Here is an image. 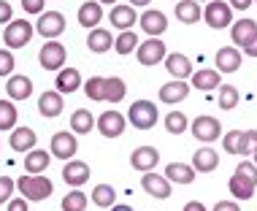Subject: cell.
<instances>
[{
  "mask_svg": "<svg viewBox=\"0 0 257 211\" xmlns=\"http://www.w3.org/2000/svg\"><path fill=\"white\" fill-rule=\"evenodd\" d=\"M127 119L136 130H152L157 125V106L152 100H136L127 111Z\"/></svg>",
  "mask_w": 257,
  "mask_h": 211,
  "instance_id": "5",
  "label": "cell"
},
{
  "mask_svg": "<svg viewBox=\"0 0 257 211\" xmlns=\"http://www.w3.org/2000/svg\"><path fill=\"white\" fill-rule=\"evenodd\" d=\"M127 95V87L119 76H106V100L108 103H122Z\"/></svg>",
  "mask_w": 257,
  "mask_h": 211,
  "instance_id": "36",
  "label": "cell"
},
{
  "mask_svg": "<svg viewBox=\"0 0 257 211\" xmlns=\"http://www.w3.org/2000/svg\"><path fill=\"white\" fill-rule=\"evenodd\" d=\"M192 136H195L198 141H203V144H211V141H217L222 136V125L217 117H195L192 119Z\"/></svg>",
  "mask_w": 257,
  "mask_h": 211,
  "instance_id": "9",
  "label": "cell"
},
{
  "mask_svg": "<svg viewBox=\"0 0 257 211\" xmlns=\"http://www.w3.org/2000/svg\"><path fill=\"white\" fill-rule=\"evenodd\" d=\"M49 163H52V154L46 149H30L25 154V171L27 173H46Z\"/></svg>",
  "mask_w": 257,
  "mask_h": 211,
  "instance_id": "30",
  "label": "cell"
},
{
  "mask_svg": "<svg viewBox=\"0 0 257 211\" xmlns=\"http://www.w3.org/2000/svg\"><path fill=\"white\" fill-rule=\"evenodd\" d=\"M165 179L171 184H192L195 181V168L187 163H168L165 165Z\"/></svg>",
  "mask_w": 257,
  "mask_h": 211,
  "instance_id": "26",
  "label": "cell"
},
{
  "mask_svg": "<svg viewBox=\"0 0 257 211\" xmlns=\"http://www.w3.org/2000/svg\"><path fill=\"white\" fill-rule=\"evenodd\" d=\"M9 144H11V149H14V152H22V154H25V152L36 149L38 136H36V130H33V128H14V130H11Z\"/></svg>",
  "mask_w": 257,
  "mask_h": 211,
  "instance_id": "21",
  "label": "cell"
},
{
  "mask_svg": "<svg viewBox=\"0 0 257 211\" xmlns=\"http://www.w3.org/2000/svg\"><path fill=\"white\" fill-rule=\"evenodd\" d=\"M141 187H144V192L152 195V198H157V200L171 198V181L165 179L163 173H152V171H147V173L141 176Z\"/></svg>",
  "mask_w": 257,
  "mask_h": 211,
  "instance_id": "12",
  "label": "cell"
},
{
  "mask_svg": "<svg viewBox=\"0 0 257 211\" xmlns=\"http://www.w3.org/2000/svg\"><path fill=\"white\" fill-rule=\"evenodd\" d=\"M160 163V152L155 146H138V149L130 154V165L136 168V171L147 173V171H155V165Z\"/></svg>",
  "mask_w": 257,
  "mask_h": 211,
  "instance_id": "16",
  "label": "cell"
},
{
  "mask_svg": "<svg viewBox=\"0 0 257 211\" xmlns=\"http://www.w3.org/2000/svg\"><path fill=\"white\" fill-rule=\"evenodd\" d=\"M190 89H192V87H190L184 79H173V81H168V84H163V87H160V100L168 103V106H176V103L187 100Z\"/></svg>",
  "mask_w": 257,
  "mask_h": 211,
  "instance_id": "14",
  "label": "cell"
},
{
  "mask_svg": "<svg viewBox=\"0 0 257 211\" xmlns=\"http://www.w3.org/2000/svg\"><path fill=\"white\" fill-rule=\"evenodd\" d=\"M14 189H17V181H14L11 176H0V206L11 200Z\"/></svg>",
  "mask_w": 257,
  "mask_h": 211,
  "instance_id": "42",
  "label": "cell"
},
{
  "mask_svg": "<svg viewBox=\"0 0 257 211\" xmlns=\"http://www.w3.org/2000/svg\"><path fill=\"white\" fill-rule=\"evenodd\" d=\"M190 81H192L190 87H195V89H203V92H208V89H217V87H219V70H214V68L192 70Z\"/></svg>",
  "mask_w": 257,
  "mask_h": 211,
  "instance_id": "28",
  "label": "cell"
},
{
  "mask_svg": "<svg viewBox=\"0 0 257 211\" xmlns=\"http://www.w3.org/2000/svg\"><path fill=\"white\" fill-rule=\"evenodd\" d=\"M65 60H68V52L57 38L46 41V44L41 46V52H38V62H41L44 70H60L62 65H65Z\"/></svg>",
  "mask_w": 257,
  "mask_h": 211,
  "instance_id": "6",
  "label": "cell"
},
{
  "mask_svg": "<svg viewBox=\"0 0 257 211\" xmlns=\"http://www.w3.org/2000/svg\"><path fill=\"white\" fill-rule=\"evenodd\" d=\"M84 95L92 103H103L106 100V76H89L84 84Z\"/></svg>",
  "mask_w": 257,
  "mask_h": 211,
  "instance_id": "34",
  "label": "cell"
},
{
  "mask_svg": "<svg viewBox=\"0 0 257 211\" xmlns=\"http://www.w3.org/2000/svg\"><path fill=\"white\" fill-rule=\"evenodd\" d=\"M152 0H130V6H133V9H138V6H149Z\"/></svg>",
  "mask_w": 257,
  "mask_h": 211,
  "instance_id": "53",
  "label": "cell"
},
{
  "mask_svg": "<svg viewBox=\"0 0 257 211\" xmlns=\"http://www.w3.org/2000/svg\"><path fill=\"white\" fill-rule=\"evenodd\" d=\"M6 92H9L11 100H27V97L33 95V81L27 79V76H9Z\"/></svg>",
  "mask_w": 257,
  "mask_h": 211,
  "instance_id": "29",
  "label": "cell"
},
{
  "mask_svg": "<svg viewBox=\"0 0 257 211\" xmlns=\"http://www.w3.org/2000/svg\"><path fill=\"white\" fill-rule=\"evenodd\" d=\"M182 211H208V208H206L200 200H190V203H187V206H184Z\"/></svg>",
  "mask_w": 257,
  "mask_h": 211,
  "instance_id": "51",
  "label": "cell"
},
{
  "mask_svg": "<svg viewBox=\"0 0 257 211\" xmlns=\"http://www.w3.org/2000/svg\"><path fill=\"white\" fill-rule=\"evenodd\" d=\"M71 130L79 133V136H84V133L95 130V117L89 109H76L71 114Z\"/></svg>",
  "mask_w": 257,
  "mask_h": 211,
  "instance_id": "33",
  "label": "cell"
},
{
  "mask_svg": "<svg viewBox=\"0 0 257 211\" xmlns=\"http://www.w3.org/2000/svg\"><path fill=\"white\" fill-rule=\"evenodd\" d=\"M108 211H133V206H127V203H114Z\"/></svg>",
  "mask_w": 257,
  "mask_h": 211,
  "instance_id": "52",
  "label": "cell"
},
{
  "mask_svg": "<svg viewBox=\"0 0 257 211\" xmlns=\"http://www.w3.org/2000/svg\"><path fill=\"white\" fill-rule=\"evenodd\" d=\"M254 3H257V0H254Z\"/></svg>",
  "mask_w": 257,
  "mask_h": 211,
  "instance_id": "57",
  "label": "cell"
},
{
  "mask_svg": "<svg viewBox=\"0 0 257 211\" xmlns=\"http://www.w3.org/2000/svg\"><path fill=\"white\" fill-rule=\"evenodd\" d=\"M214 211H241V208L235 200H219L217 206H214Z\"/></svg>",
  "mask_w": 257,
  "mask_h": 211,
  "instance_id": "48",
  "label": "cell"
},
{
  "mask_svg": "<svg viewBox=\"0 0 257 211\" xmlns=\"http://www.w3.org/2000/svg\"><path fill=\"white\" fill-rule=\"evenodd\" d=\"M89 173H92V171H89V165L81 163V160H68L65 168H62V179H65V184H71V187L87 184Z\"/></svg>",
  "mask_w": 257,
  "mask_h": 211,
  "instance_id": "18",
  "label": "cell"
},
{
  "mask_svg": "<svg viewBox=\"0 0 257 211\" xmlns=\"http://www.w3.org/2000/svg\"><path fill=\"white\" fill-rule=\"evenodd\" d=\"M49 152L54 154V157H60V160H65V163H68V160H73L76 152H79V141H76L73 133L60 130V133H54V136H52Z\"/></svg>",
  "mask_w": 257,
  "mask_h": 211,
  "instance_id": "8",
  "label": "cell"
},
{
  "mask_svg": "<svg viewBox=\"0 0 257 211\" xmlns=\"http://www.w3.org/2000/svg\"><path fill=\"white\" fill-rule=\"evenodd\" d=\"M19 111L11 100H0V130H14L17 128Z\"/></svg>",
  "mask_w": 257,
  "mask_h": 211,
  "instance_id": "38",
  "label": "cell"
},
{
  "mask_svg": "<svg viewBox=\"0 0 257 211\" xmlns=\"http://www.w3.org/2000/svg\"><path fill=\"white\" fill-rule=\"evenodd\" d=\"M254 187H257L254 181L246 179V176L238 173V171L230 176V181H227V189H230V195H233L235 200H249L254 195Z\"/></svg>",
  "mask_w": 257,
  "mask_h": 211,
  "instance_id": "24",
  "label": "cell"
},
{
  "mask_svg": "<svg viewBox=\"0 0 257 211\" xmlns=\"http://www.w3.org/2000/svg\"><path fill=\"white\" fill-rule=\"evenodd\" d=\"M198 3H203V0H198ZM206 3H208V0H206Z\"/></svg>",
  "mask_w": 257,
  "mask_h": 211,
  "instance_id": "56",
  "label": "cell"
},
{
  "mask_svg": "<svg viewBox=\"0 0 257 211\" xmlns=\"http://www.w3.org/2000/svg\"><path fill=\"white\" fill-rule=\"evenodd\" d=\"M138 22H141V30L147 33L149 38H160V35L168 30V17H165L163 11H157V9L144 11L141 17H138Z\"/></svg>",
  "mask_w": 257,
  "mask_h": 211,
  "instance_id": "13",
  "label": "cell"
},
{
  "mask_svg": "<svg viewBox=\"0 0 257 211\" xmlns=\"http://www.w3.org/2000/svg\"><path fill=\"white\" fill-rule=\"evenodd\" d=\"M176 19L184 25H195L198 19H203V9L198 0H179L176 3Z\"/></svg>",
  "mask_w": 257,
  "mask_h": 211,
  "instance_id": "31",
  "label": "cell"
},
{
  "mask_svg": "<svg viewBox=\"0 0 257 211\" xmlns=\"http://www.w3.org/2000/svg\"><path fill=\"white\" fill-rule=\"evenodd\" d=\"M62 109H65V103H62V95L57 92V89H49V92H44V95L38 97V111H41V117L54 119V117L62 114Z\"/></svg>",
  "mask_w": 257,
  "mask_h": 211,
  "instance_id": "22",
  "label": "cell"
},
{
  "mask_svg": "<svg viewBox=\"0 0 257 211\" xmlns=\"http://www.w3.org/2000/svg\"><path fill=\"white\" fill-rule=\"evenodd\" d=\"M14 19V9L9 0H0V25H9Z\"/></svg>",
  "mask_w": 257,
  "mask_h": 211,
  "instance_id": "46",
  "label": "cell"
},
{
  "mask_svg": "<svg viewBox=\"0 0 257 211\" xmlns=\"http://www.w3.org/2000/svg\"><path fill=\"white\" fill-rule=\"evenodd\" d=\"M33 33H36V27L33 22H27V19H11L9 25H6V33H3V41L9 49H22L30 44Z\"/></svg>",
  "mask_w": 257,
  "mask_h": 211,
  "instance_id": "3",
  "label": "cell"
},
{
  "mask_svg": "<svg viewBox=\"0 0 257 211\" xmlns=\"http://www.w3.org/2000/svg\"><path fill=\"white\" fill-rule=\"evenodd\" d=\"M44 6L46 0H22V9L27 14H44Z\"/></svg>",
  "mask_w": 257,
  "mask_h": 211,
  "instance_id": "45",
  "label": "cell"
},
{
  "mask_svg": "<svg viewBox=\"0 0 257 211\" xmlns=\"http://www.w3.org/2000/svg\"><path fill=\"white\" fill-rule=\"evenodd\" d=\"M87 208V195L79 187H73V192H68L62 198V211H84Z\"/></svg>",
  "mask_w": 257,
  "mask_h": 211,
  "instance_id": "40",
  "label": "cell"
},
{
  "mask_svg": "<svg viewBox=\"0 0 257 211\" xmlns=\"http://www.w3.org/2000/svg\"><path fill=\"white\" fill-rule=\"evenodd\" d=\"M222 149L227 154H252L257 149V130H230L222 136Z\"/></svg>",
  "mask_w": 257,
  "mask_h": 211,
  "instance_id": "2",
  "label": "cell"
},
{
  "mask_svg": "<svg viewBox=\"0 0 257 211\" xmlns=\"http://www.w3.org/2000/svg\"><path fill=\"white\" fill-rule=\"evenodd\" d=\"M217 65L219 73H235L241 68V52L235 46H222L217 52Z\"/></svg>",
  "mask_w": 257,
  "mask_h": 211,
  "instance_id": "27",
  "label": "cell"
},
{
  "mask_svg": "<svg viewBox=\"0 0 257 211\" xmlns=\"http://www.w3.org/2000/svg\"><path fill=\"white\" fill-rule=\"evenodd\" d=\"M54 87H57L60 95H71V92H76V89L81 87V73H79L76 68H65V65H62V68L57 70Z\"/></svg>",
  "mask_w": 257,
  "mask_h": 211,
  "instance_id": "20",
  "label": "cell"
},
{
  "mask_svg": "<svg viewBox=\"0 0 257 211\" xmlns=\"http://www.w3.org/2000/svg\"><path fill=\"white\" fill-rule=\"evenodd\" d=\"M252 157H254V160H252V163H254V165H257V149H254V152H252Z\"/></svg>",
  "mask_w": 257,
  "mask_h": 211,
  "instance_id": "55",
  "label": "cell"
},
{
  "mask_svg": "<svg viewBox=\"0 0 257 211\" xmlns=\"http://www.w3.org/2000/svg\"><path fill=\"white\" fill-rule=\"evenodd\" d=\"M87 46H89V52L103 54V52H108V49L114 46V38H111V33L103 30V27H92L89 35H87Z\"/></svg>",
  "mask_w": 257,
  "mask_h": 211,
  "instance_id": "32",
  "label": "cell"
},
{
  "mask_svg": "<svg viewBox=\"0 0 257 211\" xmlns=\"http://www.w3.org/2000/svg\"><path fill=\"white\" fill-rule=\"evenodd\" d=\"M187 117H184V111H171L168 117H165V130L171 133V136H182V133L187 130Z\"/></svg>",
  "mask_w": 257,
  "mask_h": 211,
  "instance_id": "41",
  "label": "cell"
},
{
  "mask_svg": "<svg viewBox=\"0 0 257 211\" xmlns=\"http://www.w3.org/2000/svg\"><path fill=\"white\" fill-rule=\"evenodd\" d=\"M98 3L103 6V3H106V6H116V0H98Z\"/></svg>",
  "mask_w": 257,
  "mask_h": 211,
  "instance_id": "54",
  "label": "cell"
},
{
  "mask_svg": "<svg viewBox=\"0 0 257 211\" xmlns=\"http://www.w3.org/2000/svg\"><path fill=\"white\" fill-rule=\"evenodd\" d=\"M14 65H17V60H14L11 49H0V76H11Z\"/></svg>",
  "mask_w": 257,
  "mask_h": 211,
  "instance_id": "43",
  "label": "cell"
},
{
  "mask_svg": "<svg viewBox=\"0 0 257 211\" xmlns=\"http://www.w3.org/2000/svg\"><path fill=\"white\" fill-rule=\"evenodd\" d=\"M192 168H195V173H211L217 171L219 165V152L211 149V146H203V149H198L195 154H192Z\"/></svg>",
  "mask_w": 257,
  "mask_h": 211,
  "instance_id": "19",
  "label": "cell"
},
{
  "mask_svg": "<svg viewBox=\"0 0 257 211\" xmlns=\"http://www.w3.org/2000/svg\"><path fill=\"white\" fill-rule=\"evenodd\" d=\"M252 3H254V0H230L227 6H230V9H238V11H246Z\"/></svg>",
  "mask_w": 257,
  "mask_h": 211,
  "instance_id": "49",
  "label": "cell"
},
{
  "mask_svg": "<svg viewBox=\"0 0 257 211\" xmlns=\"http://www.w3.org/2000/svg\"><path fill=\"white\" fill-rule=\"evenodd\" d=\"M108 22H111V27H116V30H133V25L138 22V14H136L133 6L116 3L108 14Z\"/></svg>",
  "mask_w": 257,
  "mask_h": 211,
  "instance_id": "15",
  "label": "cell"
},
{
  "mask_svg": "<svg viewBox=\"0 0 257 211\" xmlns=\"http://www.w3.org/2000/svg\"><path fill=\"white\" fill-rule=\"evenodd\" d=\"M92 203L100 206V208H111L116 203V189L111 184H98L92 189Z\"/></svg>",
  "mask_w": 257,
  "mask_h": 211,
  "instance_id": "37",
  "label": "cell"
},
{
  "mask_svg": "<svg viewBox=\"0 0 257 211\" xmlns=\"http://www.w3.org/2000/svg\"><path fill=\"white\" fill-rule=\"evenodd\" d=\"M138 35H136V30H122L119 35L114 38V49H116V54H133L136 49H138Z\"/></svg>",
  "mask_w": 257,
  "mask_h": 211,
  "instance_id": "35",
  "label": "cell"
},
{
  "mask_svg": "<svg viewBox=\"0 0 257 211\" xmlns=\"http://www.w3.org/2000/svg\"><path fill=\"white\" fill-rule=\"evenodd\" d=\"M254 35H257V22L254 19H241V22L230 25V38H233V44H238L241 49H244L246 44H252Z\"/></svg>",
  "mask_w": 257,
  "mask_h": 211,
  "instance_id": "23",
  "label": "cell"
},
{
  "mask_svg": "<svg viewBox=\"0 0 257 211\" xmlns=\"http://www.w3.org/2000/svg\"><path fill=\"white\" fill-rule=\"evenodd\" d=\"M65 30V17L60 11H44L38 14V22H36V33L44 35L46 41H54L57 35H62Z\"/></svg>",
  "mask_w": 257,
  "mask_h": 211,
  "instance_id": "7",
  "label": "cell"
},
{
  "mask_svg": "<svg viewBox=\"0 0 257 211\" xmlns=\"http://www.w3.org/2000/svg\"><path fill=\"white\" fill-rule=\"evenodd\" d=\"M244 54H246V57H257V35L252 38V44L244 46Z\"/></svg>",
  "mask_w": 257,
  "mask_h": 211,
  "instance_id": "50",
  "label": "cell"
},
{
  "mask_svg": "<svg viewBox=\"0 0 257 211\" xmlns=\"http://www.w3.org/2000/svg\"><path fill=\"white\" fill-rule=\"evenodd\" d=\"M103 22V6L98 0H87L84 6H79V25L87 27V30H92V27H98Z\"/></svg>",
  "mask_w": 257,
  "mask_h": 211,
  "instance_id": "25",
  "label": "cell"
},
{
  "mask_svg": "<svg viewBox=\"0 0 257 211\" xmlns=\"http://www.w3.org/2000/svg\"><path fill=\"white\" fill-rule=\"evenodd\" d=\"M165 70L173 76V79H190L192 76V62H190V57L187 54H182V52H173V54H165Z\"/></svg>",
  "mask_w": 257,
  "mask_h": 211,
  "instance_id": "17",
  "label": "cell"
},
{
  "mask_svg": "<svg viewBox=\"0 0 257 211\" xmlns=\"http://www.w3.org/2000/svg\"><path fill=\"white\" fill-rule=\"evenodd\" d=\"M165 44L160 38H147L144 44H138L136 49V57L141 65H157V62H163L165 60Z\"/></svg>",
  "mask_w": 257,
  "mask_h": 211,
  "instance_id": "11",
  "label": "cell"
},
{
  "mask_svg": "<svg viewBox=\"0 0 257 211\" xmlns=\"http://www.w3.org/2000/svg\"><path fill=\"white\" fill-rule=\"evenodd\" d=\"M203 19L211 30H225V27L233 25V9L225 0H208L203 9Z\"/></svg>",
  "mask_w": 257,
  "mask_h": 211,
  "instance_id": "4",
  "label": "cell"
},
{
  "mask_svg": "<svg viewBox=\"0 0 257 211\" xmlns=\"http://www.w3.org/2000/svg\"><path fill=\"white\" fill-rule=\"evenodd\" d=\"M17 189L22 192V198L30 203V200H46L52 195V179L49 176H41V173H27V176H19L17 181Z\"/></svg>",
  "mask_w": 257,
  "mask_h": 211,
  "instance_id": "1",
  "label": "cell"
},
{
  "mask_svg": "<svg viewBox=\"0 0 257 211\" xmlns=\"http://www.w3.org/2000/svg\"><path fill=\"white\" fill-rule=\"evenodd\" d=\"M124 119L119 111H114V109H108V111H103V114L95 119V128L100 130V136H106V138H119L122 133H124Z\"/></svg>",
  "mask_w": 257,
  "mask_h": 211,
  "instance_id": "10",
  "label": "cell"
},
{
  "mask_svg": "<svg viewBox=\"0 0 257 211\" xmlns=\"http://www.w3.org/2000/svg\"><path fill=\"white\" fill-rule=\"evenodd\" d=\"M235 171H238V173H244L246 179H252L254 184H257V165H254V163H249V160H241V165L235 168Z\"/></svg>",
  "mask_w": 257,
  "mask_h": 211,
  "instance_id": "44",
  "label": "cell"
},
{
  "mask_svg": "<svg viewBox=\"0 0 257 211\" xmlns=\"http://www.w3.org/2000/svg\"><path fill=\"white\" fill-rule=\"evenodd\" d=\"M219 109L222 111H230V109H235L238 106V89L233 87V84H219Z\"/></svg>",
  "mask_w": 257,
  "mask_h": 211,
  "instance_id": "39",
  "label": "cell"
},
{
  "mask_svg": "<svg viewBox=\"0 0 257 211\" xmlns=\"http://www.w3.org/2000/svg\"><path fill=\"white\" fill-rule=\"evenodd\" d=\"M6 206H9L6 211H27V200L25 198H11Z\"/></svg>",
  "mask_w": 257,
  "mask_h": 211,
  "instance_id": "47",
  "label": "cell"
}]
</instances>
